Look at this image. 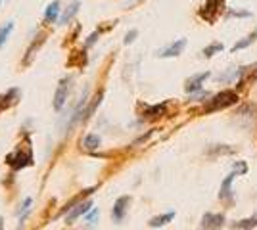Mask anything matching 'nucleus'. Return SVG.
Wrapping results in <instances>:
<instances>
[{
	"label": "nucleus",
	"instance_id": "obj_25",
	"mask_svg": "<svg viewBox=\"0 0 257 230\" xmlns=\"http://www.w3.org/2000/svg\"><path fill=\"white\" fill-rule=\"evenodd\" d=\"M234 173L246 175V173H248V165L244 163V161H238V163H234Z\"/></svg>",
	"mask_w": 257,
	"mask_h": 230
},
{
	"label": "nucleus",
	"instance_id": "obj_5",
	"mask_svg": "<svg viewBox=\"0 0 257 230\" xmlns=\"http://www.w3.org/2000/svg\"><path fill=\"white\" fill-rule=\"evenodd\" d=\"M223 227H225V215L221 213H205L200 223V230H221Z\"/></svg>",
	"mask_w": 257,
	"mask_h": 230
},
{
	"label": "nucleus",
	"instance_id": "obj_27",
	"mask_svg": "<svg viewBox=\"0 0 257 230\" xmlns=\"http://www.w3.org/2000/svg\"><path fill=\"white\" fill-rule=\"evenodd\" d=\"M87 219H89V223H94V221L98 219V211H96V209H92V211L89 213V217H87Z\"/></svg>",
	"mask_w": 257,
	"mask_h": 230
},
{
	"label": "nucleus",
	"instance_id": "obj_30",
	"mask_svg": "<svg viewBox=\"0 0 257 230\" xmlns=\"http://www.w3.org/2000/svg\"><path fill=\"white\" fill-rule=\"evenodd\" d=\"M134 2H136V0H125L123 4H125V6H130V4H134Z\"/></svg>",
	"mask_w": 257,
	"mask_h": 230
},
{
	"label": "nucleus",
	"instance_id": "obj_28",
	"mask_svg": "<svg viewBox=\"0 0 257 230\" xmlns=\"http://www.w3.org/2000/svg\"><path fill=\"white\" fill-rule=\"evenodd\" d=\"M230 16H236V18H250V12H230Z\"/></svg>",
	"mask_w": 257,
	"mask_h": 230
},
{
	"label": "nucleus",
	"instance_id": "obj_4",
	"mask_svg": "<svg viewBox=\"0 0 257 230\" xmlns=\"http://www.w3.org/2000/svg\"><path fill=\"white\" fill-rule=\"evenodd\" d=\"M69 83H71V77H64V79H60V83H58V88H56V92H54V102H52V106H54L56 111H60L65 106V102H67Z\"/></svg>",
	"mask_w": 257,
	"mask_h": 230
},
{
	"label": "nucleus",
	"instance_id": "obj_7",
	"mask_svg": "<svg viewBox=\"0 0 257 230\" xmlns=\"http://www.w3.org/2000/svg\"><path fill=\"white\" fill-rule=\"evenodd\" d=\"M130 203V196H121L117 197V201L113 203V211H111V217L115 223H121L125 219V213H127V207Z\"/></svg>",
	"mask_w": 257,
	"mask_h": 230
},
{
	"label": "nucleus",
	"instance_id": "obj_20",
	"mask_svg": "<svg viewBox=\"0 0 257 230\" xmlns=\"http://www.w3.org/2000/svg\"><path fill=\"white\" fill-rule=\"evenodd\" d=\"M12 31H14V21H8V23H6V25L0 29V48L6 44V40L10 38Z\"/></svg>",
	"mask_w": 257,
	"mask_h": 230
},
{
	"label": "nucleus",
	"instance_id": "obj_1",
	"mask_svg": "<svg viewBox=\"0 0 257 230\" xmlns=\"http://www.w3.org/2000/svg\"><path fill=\"white\" fill-rule=\"evenodd\" d=\"M238 92L236 90H223L219 94H215L213 98L207 102L205 106V113H211V111H219V109H225V107H230L238 102Z\"/></svg>",
	"mask_w": 257,
	"mask_h": 230
},
{
	"label": "nucleus",
	"instance_id": "obj_12",
	"mask_svg": "<svg viewBox=\"0 0 257 230\" xmlns=\"http://www.w3.org/2000/svg\"><path fill=\"white\" fill-rule=\"evenodd\" d=\"M58 14H60V0H52V2L46 6L44 21H46V23H54V21L58 19Z\"/></svg>",
	"mask_w": 257,
	"mask_h": 230
},
{
	"label": "nucleus",
	"instance_id": "obj_17",
	"mask_svg": "<svg viewBox=\"0 0 257 230\" xmlns=\"http://www.w3.org/2000/svg\"><path fill=\"white\" fill-rule=\"evenodd\" d=\"M257 227V215L250 217V219H242L238 223H232V229L234 230H252Z\"/></svg>",
	"mask_w": 257,
	"mask_h": 230
},
{
	"label": "nucleus",
	"instance_id": "obj_8",
	"mask_svg": "<svg viewBox=\"0 0 257 230\" xmlns=\"http://www.w3.org/2000/svg\"><path fill=\"white\" fill-rule=\"evenodd\" d=\"M184 46H186V38H179V40H175L171 46L160 50L158 56H160V58H177V56L184 50Z\"/></svg>",
	"mask_w": 257,
	"mask_h": 230
},
{
	"label": "nucleus",
	"instance_id": "obj_23",
	"mask_svg": "<svg viewBox=\"0 0 257 230\" xmlns=\"http://www.w3.org/2000/svg\"><path fill=\"white\" fill-rule=\"evenodd\" d=\"M31 205H33V199L31 197H25L23 199V207H21V215H19V225H23L25 223V219H27V215L31 213Z\"/></svg>",
	"mask_w": 257,
	"mask_h": 230
},
{
	"label": "nucleus",
	"instance_id": "obj_26",
	"mask_svg": "<svg viewBox=\"0 0 257 230\" xmlns=\"http://www.w3.org/2000/svg\"><path fill=\"white\" fill-rule=\"evenodd\" d=\"M136 36H138V31H136V29H132V31H128V33L125 35V40H123V42H125V44H130V42H134V38H136Z\"/></svg>",
	"mask_w": 257,
	"mask_h": 230
},
{
	"label": "nucleus",
	"instance_id": "obj_31",
	"mask_svg": "<svg viewBox=\"0 0 257 230\" xmlns=\"http://www.w3.org/2000/svg\"><path fill=\"white\" fill-rule=\"evenodd\" d=\"M0 230H4L2 229V217H0Z\"/></svg>",
	"mask_w": 257,
	"mask_h": 230
},
{
	"label": "nucleus",
	"instance_id": "obj_21",
	"mask_svg": "<svg viewBox=\"0 0 257 230\" xmlns=\"http://www.w3.org/2000/svg\"><path fill=\"white\" fill-rule=\"evenodd\" d=\"M83 146H85L87 150H96L98 146H100V136H98V134H89V136H85Z\"/></svg>",
	"mask_w": 257,
	"mask_h": 230
},
{
	"label": "nucleus",
	"instance_id": "obj_15",
	"mask_svg": "<svg viewBox=\"0 0 257 230\" xmlns=\"http://www.w3.org/2000/svg\"><path fill=\"white\" fill-rule=\"evenodd\" d=\"M175 219V213L173 211H169V213H163V215H158V217H154V219H150V227L152 229H160V227H165L167 223H171Z\"/></svg>",
	"mask_w": 257,
	"mask_h": 230
},
{
	"label": "nucleus",
	"instance_id": "obj_32",
	"mask_svg": "<svg viewBox=\"0 0 257 230\" xmlns=\"http://www.w3.org/2000/svg\"><path fill=\"white\" fill-rule=\"evenodd\" d=\"M256 36H257V31H256Z\"/></svg>",
	"mask_w": 257,
	"mask_h": 230
},
{
	"label": "nucleus",
	"instance_id": "obj_6",
	"mask_svg": "<svg viewBox=\"0 0 257 230\" xmlns=\"http://www.w3.org/2000/svg\"><path fill=\"white\" fill-rule=\"evenodd\" d=\"M91 207H92V199L79 201L77 205H73V207L67 211V215H65V223H67V225H73V221L79 219V217H83V215H87V213L91 211Z\"/></svg>",
	"mask_w": 257,
	"mask_h": 230
},
{
	"label": "nucleus",
	"instance_id": "obj_24",
	"mask_svg": "<svg viewBox=\"0 0 257 230\" xmlns=\"http://www.w3.org/2000/svg\"><path fill=\"white\" fill-rule=\"evenodd\" d=\"M257 36H256V33L252 35V36H248V38H244V40H240V42H236L234 46H232V52H238V50H242V48H248L254 40H256Z\"/></svg>",
	"mask_w": 257,
	"mask_h": 230
},
{
	"label": "nucleus",
	"instance_id": "obj_22",
	"mask_svg": "<svg viewBox=\"0 0 257 230\" xmlns=\"http://www.w3.org/2000/svg\"><path fill=\"white\" fill-rule=\"evenodd\" d=\"M223 48H225V46H223L221 42H213V44H209L207 48H203V56H205V58H211V56L223 52Z\"/></svg>",
	"mask_w": 257,
	"mask_h": 230
},
{
	"label": "nucleus",
	"instance_id": "obj_2",
	"mask_svg": "<svg viewBox=\"0 0 257 230\" xmlns=\"http://www.w3.org/2000/svg\"><path fill=\"white\" fill-rule=\"evenodd\" d=\"M6 163L10 165L14 171H19V169H25L33 165V152L29 146L25 148H16L12 154L6 156Z\"/></svg>",
	"mask_w": 257,
	"mask_h": 230
},
{
	"label": "nucleus",
	"instance_id": "obj_18",
	"mask_svg": "<svg viewBox=\"0 0 257 230\" xmlns=\"http://www.w3.org/2000/svg\"><path fill=\"white\" fill-rule=\"evenodd\" d=\"M102 98H104V92L100 90V92H98L96 96L92 98V102H91V106L87 107V111L83 113V121H85V119H89V117H91V115H92V113L96 111V107H98V106H100V104H102Z\"/></svg>",
	"mask_w": 257,
	"mask_h": 230
},
{
	"label": "nucleus",
	"instance_id": "obj_10",
	"mask_svg": "<svg viewBox=\"0 0 257 230\" xmlns=\"http://www.w3.org/2000/svg\"><path fill=\"white\" fill-rule=\"evenodd\" d=\"M18 96H19V90L18 88H10L6 94H0V111L12 107L18 102Z\"/></svg>",
	"mask_w": 257,
	"mask_h": 230
},
{
	"label": "nucleus",
	"instance_id": "obj_16",
	"mask_svg": "<svg viewBox=\"0 0 257 230\" xmlns=\"http://www.w3.org/2000/svg\"><path fill=\"white\" fill-rule=\"evenodd\" d=\"M44 38H46V33H38V40H33L31 42V46H29V48H27V52H25V60H23V64H25V66L31 62V58L35 56V50H38V48L42 46Z\"/></svg>",
	"mask_w": 257,
	"mask_h": 230
},
{
	"label": "nucleus",
	"instance_id": "obj_29",
	"mask_svg": "<svg viewBox=\"0 0 257 230\" xmlns=\"http://www.w3.org/2000/svg\"><path fill=\"white\" fill-rule=\"evenodd\" d=\"M98 35L100 33H92L91 36H89V40H87V46H91V44H94V40L98 38Z\"/></svg>",
	"mask_w": 257,
	"mask_h": 230
},
{
	"label": "nucleus",
	"instance_id": "obj_9",
	"mask_svg": "<svg viewBox=\"0 0 257 230\" xmlns=\"http://www.w3.org/2000/svg\"><path fill=\"white\" fill-rule=\"evenodd\" d=\"M236 175L238 173H230L228 177H226L225 180H223V184H221V192H219V197L223 199V201H232V180L236 178Z\"/></svg>",
	"mask_w": 257,
	"mask_h": 230
},
{
	"label": "nucleus",
	"instance_id": "obj_3",
	"mask_svg": "<svg viewBox=\"0 0 257 230\" xmlns=\"http://www.w3.org/2000/svg\"><path fill=\"white\" fill-rule=\"evenodd\" d=\"M223 6H225V0H207L203 4V8L200 10V18L209 21V23H213L217 19V16L221 14Z\"/></svg>",
	"mask_w": 257,
	"mask_h": 230
},
{
	"label": "nucleus",
	"instance_id": "obj_11",
	"mask_svg": "<svg viewBox=\"0 0 257 230\" xmlns=\"http://www.w3.org/2000/svg\"><path fill=\"white\" fill-rule=\"evenodd\" d=\"M207 77H209V71L200 73V75H194L192 79H188V81H186V85H184L186 92H196V90H200V88H202V83H203Z\"/></svg>",
	"mask_w": 257,
	"mask_h": 230
},
{
	"label": "nucleus",
	"instance_id": "obj_19",
	"mask_svg": "<svg viewBox=\"0 0 257 230\" xmlns=\"http://www.w3.org/2000/svg\"><path fill=\"white\" fill-rule=\"evenodd\" d=\"M85 64H87V54H85V52H73V54H71V60L67 62V66L69 67H73V66L83 67Z\"/></svg>",
	"mask_w": 257,
	"mask_h": 230
},
{
	"label": "nucleus",
	"instance_id": "obj_14",
	"mask_svg": "<svg viewBox=\"0 0 257 230\" xmlns=\"http://www.w3.org/2000/svg\"><path fill=\"white\" fill-rule=\"evenodd\" d=\"M79 8H81V2H79V0H73V2L67 6V10L64 12V16H62V19H60V23H62V25H67V23H69V21L77 16Z\"/></svg>",
	"mask_w": 257,
	"mask_h": 230
},
{
	"label": "nucleus",
	"instance_id": "obj_13",
	"mask_svg": "<svg viewBox=\"0 0 257 230\" xmlns=\"http://www.w3.org/2000/svg\"><path fill=\"white\" fill-rule=\"evenodd\" d=\"M165 111H167V104L150 106V107H146V111H144V119H160L161 115H165Z\"/></svg>",
	"mask_w": 257,
	"mask_h": 230
}]
</instances>
